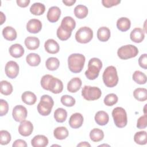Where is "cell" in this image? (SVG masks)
Wrapping results in <instances>:
<instances>
[{"label": "cell", "instance_id": "6da1fadb", "mask_svg": "<svg viewBox=\"0 0 147 147\" xmlns=\"http://www.w3.org/2000/svg\"><path fill=\"white\" fill-rule=\"evenodd\" d=\"M86 58L80 53H73L68 57V68L73 73H79L84 67Z\"/></svg>", "mask_w": 147, "mask_h": 147}, {"label": "cell", "instance_id": "7a4b0ae2", "mask_svg": "<svg viewBox=\"0 0 147 147\" xmlns=\"http://www.w3.org/2000/svg\"><path fill=\"white\" fill-rule=\"evenodd\" d=\"M102 68V62L96 57L91 58L88 63V69L85 72L86 78L89 80H94L99 76Z\"/></svg>", "mask_w": 147, "mask_h": 147}, {"label": "cell", "instance_id": "3957f363", "mask_svg": "<svg viewBox=\"0 0 147 147\" xmlns=\"http://www.w3.org/2000/svg\"><path fill=\"white\" fill-rule=\"evenodd\" d=\"M104 84L107 87H114L118 82V76L115 67L110 65L104 71L102 75Z\"/></svg>", "mask_w": 147, "mask_h": 147}, {"label": "cell", "instance_id": "277c9868", "mask_svg": "<svg viewBox=\"0 0 147 147\" xmlns=\"http://www.w3.org/2000/svg\"><path fill=\"white\" fill-rule=\"evenodd\" d=\"M54 105V101L51 96L48 95H43L37 105V111L42 116L49 115Z\"/></svg>", "mask_w": 147, "mask_h": 147}, {"label": "cell", "instance_id": "5b68a950", "mask_svg": "<svg viewBox=\"0 0 147 147\" xmlns=\"http://www.w3.org/2000/svg\"><path fill=\"white\" fill-rule=\"evenodd\" d=\"M112 116L115 126L119 128L124 127L127 123V114L125 110L121 107H117L112 111Z\"/></svg>", "mask_w": 147, "mask_h": 147}, {"label": "cell", "instance_id": "8992f818", "mask_svg": "<svg viewBox=\"0 0 147 147\" xmlns=\"http://www.w3.org/2000/svg\"><path fill=\"white\" fill-rule=\"evenodd\" d=\"M138 48L131 44L122 46L117 51V55L118 57L122 60H127L134 57L138 55Z\"/></svg>", "mask_w": 147, "mask_h": 147}, {"label": "cell", "instance_id": "52a82bcc", "mask_svg": "<svg viewBox=\"0 0 147 147\" xmlns=\"http://www.w3.org/2000/svg\"><path fill=\"white\" fill-rule=\"evenodd\" d=\"M102 95L101 90L97 87L85 86L82 89V95L87 100H95L100 98Z\"/></svg>", "mask_w": 147, "mask_h": 147}, {"label": "cell", "instance_id": "ba28073f", "mask_svg": "<svg viewBox=\"0 0 147 147\" xmlns=\"http://www.w3.org/2000/svg\"><path fill=\"white\" fill-rule=\"evenodd\" d=\"M93 37L92 30L87 26H83L79 29L75 34L76 41L82 44L89 42Z\"/></svg>", "mask_w": 147, "mask_h": 147}, {"label": "cell", "instance_id": "9c48e42d", "mask_svg": "<svg viewBox=\"0 0 147 147\" xmlns=\"http://www.w3.org/2000/svg\"><path fill=\"white\" fill-rule=\"evenodd\" d=\"M28 115V111L22 105L16 106L12 111V116L16 122H21L25 120Z\"/></svg>", "mask_w": 147, "mask_h": 147}, {"label": "cell", "instance_id": "30bf717a", "mask_svg": "<svg viewBox=\"0 0 147 147\" xmlns=\"http://www.w3.org/2000/svg\"><path fill=\"white\" fill-rule=\"evenodd\" d=\"M5 71L7 77L10 79H14L18 76L19 73L18 64L16 61H9L5 65Z\"/></svg>", "mask_w": 147, "mask_h": 147}, {"label": "cell", "instance_id": "8fae6325", "mask_svg": "<svg viewBox=\"0 0 147 147\" xmlns=\"http://www.w3.org/2000/svg\"><path fill=\"white\" fill-rule=\"evenodd\" d=\"M33 130V125L29 121L24 120L23 121L21 122L18 126V132L24 137L30 136L32 133Z\"/></svg>", "mask_w": 147, "mask_h": 147}, {"label": "cell", "instance_id": "7c38bea8", "mask_svg": "<svg viewBox=\"0 0 147 147\" xmlns=\"http://www.w3.org/2000/svg\"><path fill=\"white\" fill-rule=\"evenodd\" d=\"M63 90V84L61 80L53 76L49 82L48 90L53 94H59L62 92Z\"/></svg>", "mask_w": 147, "mask_h": 147}, {"label": "cell", "instance_id": "4fadbf2b", "mask_svg": "<svg viewBox=\"0 0 147 147\" xmlns=\"http://www.w3.org/2000/svg\"><path fill=\"white\" fill-rule=\"evenodd\" d=\"M42 29V23L38 19H31L26 24V29L30 33H37Z\"/></svg>", "mask_w": 147, "mask_h": 147}, {"label": "cell", "instance_id": "5bb4252c", "mask_svg": "<svg viewBox=\"0 0 147 147\" xmlns=\"http://www.w3.org/2000/svg\"><path fill=\"white\" fill-rule=\"evenodd\" d=\"M69 125L73 129H78L82 126L83 117L79 113L73 114L69 119Z\"/></svg>", "mask_w": 147, "mask_h": 147}, {"label": "cell", "instance_id": "9a60e30c", "mask_svg": "<svg viewBox=\"0 0 147 147\" xmlns=\"http://www.w3.org/2000/svg\"><path fill=\"white\" fill-rule=\"evenodd\" d=\"M61 16V10L57 6L51 7L48 11L47 17L51 22H57Z\"/></svg>", "mask_w": 147, "mask_h": 147}, {"label": "cell", "instance_id": "2e32d148", "mask_svg": "<svg viewBox=\"0 0 147 147\" xmlns=\"http://www.w3.org/2000/svg\"><path fill=\"white\" fill-rule=\"evenodd\" d=\"M131 40L136 43L141 42L145 38V33L143 29L140 28H136L133 29L130 34Z\"/></svg>", "mask_w": 147, "mask_h": 147}, {"label": "cell", "instance_id": "e0dca14e", "mask_svg": "<svg viewBox=\"0 0 147 147\" xmlns=\"http://www.w3.org/2000/svg\"><path fill=\"white\" fill-rule=\"evenodd\" d=\"M44 48L48 53L51 54L57 53L60 50L59 44L55 40L52 38L48 39L45 42Z\"/></svg>", "mask_w": 147, "mask_h": 147}, {"label": "cell", "instance_id": "ac0fdd59", "mask_svg": "<svg viewBox=\"0 0 147 147\" xmlns=\"http://www.w3.org/2000/svg\"><path fill=\"white\" fill-rule=\"evenodd\" d=\"M76 26V22L75 20L70 17L66 16L64 17L61 21L60 26L65 31L72 32L75 29Z\"/></svg>", "mask_w": 147, "mask_h": 147}, {"label": "cell", "instance_id": "d6986e66", "mask_svg": "<svg viewBox=\"0 0 147 147\" xmlns=\"http://www.w3.org/2000/svg\"><path fill=\"white\" fill-rule=\"evenodd\" d=\"M48 144V139L44 135H37L31 140V145L33 147H45Z\"/></svg>", "mask_w": 147, "mask_h": 147}, {"label": "cell", "instance_id": "ffe728a7", "mask_svg": "<svg viewBox=\"0 0 147 147\" xmlns=\"http://www.w3.org/2000/svg\"><path fill=\"white\" fill-rule=\"evenodd\" d=\"M10 55L15 58H20L22 57L25 52L24 48L20 44H14L10 46L9 49Z\"/></svg>", "mask_w": 147, "mask_h": 147}, {"label": "cell", "instance_id": "44dd1931", "mask_svg": "<svg viewBox=\"0 0 147 147\" xmlns=\"http://www.w3.org/2000/svg\"><path fill=\"white\" fill-rule=\"evenodd\" d=\"M82 80L79 78L76 77L71 79L67 84V90L72 93L77 92L82 86Z\"/></svg>", "mask_w": 147, "mask_h": 147}, {"label": "cell", "instance_id": "7402d4cb", "mask_svg": "<svg viewBox=\"0 0 147 147\" xmlns=\"http://www.w3.org/2000/svg\"><path fill=\"white\" fill-rule=\"evenodd\" d=\"M95 121L96 123L100 126H104L107 124L109 121L108 114L104 111H98L95 115Z\"/></svg>", "mask_w": 147, "mask_h": 147}, {"label": "cell", "instance_id": "603a6c76", "mask_svg": "<svg viewBox=\"0 0 147 147\" xmlns=\"http://www.w3.org/2000/svg\"><path fill=\"white\" fill-rule=\"evenodd\" d=\"M26 47L29 50H35L39 47L40 40L36 37H27L24 41Z\"/></svg>", "mask_w": 147, "mask_h": 147}, {"label": "cell", "instance_id": "cb8c5ba5", "mask_svg": "<svg viewBox=\"0 0 147 147\" xmlns=\"http://www.w3.org/2000/svg\"><path fill=\"white\" fill-rule=\"evenodd\" d=\"M2 35L3 37L8 41H13L17 38V32L15 29L11 26H6L2 30Z\"/></svg>", "mask_w": 147, "mask_h": 147}, {"label": "cell", "instance_id": "d4e9b609", "mask_svg": "<svg viewBox=\"0 0 147 147\" xmlns=\"http://www.w3.org/2000/svg\"><path fill=\"white\" fill-rule=\"evenodd\" d=\"M21 99L24 103L28 105H34L37 101V96L31 91H25L21 95Z\"/></svg>", "mask_w": 147, "mask_h": 147}, {"label": "cell", "instance_id": "484cf974", "mask_svg": "<svg viewBox=\"0 0 147 147\" xmlns=\"http://www.w3.org/2000/svg\"><path fill=\"white\" fill-rule=\"evenodd\" d=\"M97 37L98 40L102 42L108 41L110 37V29L106 26L99 28L97 31Z\"/></svg>", "mask_w": 147, "mask_h": 147}, {"label": "cell", "instance_id": "4316f807", "mask_svg": "<svg viewBox=\"0 0 147 147\" xmlns=\"http://www.w3.org/2000/svg\"><path fill=\"white\" fill-rule=\"evenodd\" d=\"M131 26L130 20L126 17L119 18L117 21V27L121 32L128 30Z\"/></svg>", "mask_w": 147, "mask_h": 147}, {"label": "cell", "instance_id": "83f0119b", "mask_svg": "<svg viewBox=\"0 0 147 147\" xmlns=\"http://www.w3.org/2000/svg\"><path fill=\"white\" fill-rule=\"evenodd\" d=\"M88 13V8L83 5H78L74 9V14L78 18L83 19L87 17Z\"/></svg>", "mask_w": 147, "mask_h": 147}, {"label": "cell", "instance_id": "f1b7e54d", "mask_svg": "<svg viewBox=\"0 0 147 147\" xmlns=\"http://www.w3.org/2000/svg\"><path fill=\"white\" fill-rule=\"evenodd\" d=\"M26 61L28 64L30 66L36 67L40 64L41 62V58L40 56L35 53H30L26 57Z\"/></svg>", "mask_w": 147, "mask_h": 147}, {"label": "cell", "instance_id": "f546056e", "mask_svg": "<svg viewBox=\"0 0 147 147\" xmlns=\"http://www.w3.org/2000/svg\"><path fill=\"white\" fill-rule=\"evenodd\" d=\"M45 10V5L40 2L33 3L30 7V13L35 16H40L44 14Z\"/></svg>", "mask_w": 147, "mask_h": 147}, {"label": "cell", "instance_id": "4dcf8cb0", "mask_svg": "<svg viewBox=\"0 0 147 147\" xmlns=\"http://www.w3.org/2000/svg\"><path fill=\"white\" fill-rule=\"evenodd\" d=\"M68 131L65 127L60 126L56 127L53 131V136L57 140H64L68 136Z\"/></svg>", "mask_w": 147, "mask_h": 147}, {"label": "cell", "instance_id": "1f68e13d", "mask_svg": "<svg viewBox=\"0 0 147 147\" xmlns=\"http://www.w3.org/2000/svg\"><path fill=\"white\" fill-rule=\"evenodd\" d=\"M133 96L138 101H145L147 99V90L145 88H137L133 91Z\"/></svg>", "mask_w": 147, "mask_h": 147}, {"label": "cell", "instance_id": "d6a6232c", "mask_svg": "<svg viewBox=\"0 0 147 147\" xmlns=\"http://www.w3.org/2000/svg\"><path fill=\"white\" fill-rule=\"evenodd\" d=\"M90 137L94 142H99L103 139L104 133L101 129L94 128L90 131Z\"/></svg>", "mask_w": 147, "mask_h": 147}, {"label": "cell", "instance_id": "836d02e7", "mask_svg": "<svg viewBox=\"0 0 147 147\" xmlns=\"http://www.w3.org/2000/svg\"><path fill=\"white\" fill-rule=\"evenodd\" d=\"M67 117V112L63 108H58L54 112V118L57 122H64Z\"/></svg>", "mask_w": 147, "mask_h": 147}, {"label": "cell", "instance_id": "e575fe53", "mask_svg": "<svg viewBox=\"0 0 147 147\" xmlns=\"http://www.w3.org/2000/svg\"><path fill=\"white\" fill-rule=\"evenodd\" d=\"M60 65V61L59 59L55 57H49L45 62V66L49 71L56 70Z\"/></svg>", "mask_w": 147, "mask_h": 147}, {"label": "cell", "instance_id": "d590c367", "mask_svg": "<svg viewBox=\"0 0 147 147\" xmlns=\"http://www.w3.org/2000/svg\"><path fill=\"white\" fill-rule=\"evenodd\" d=\"M134 142L139 145H145L147 142V134L145 131L137 132L134 136Z\"/></svg>", "mask_w": 147, "mask_h": 147}, {"label": "cell", "instance_id": "8d00e7d4", "mask_svg": "<svg viewBox=\"0 0 147 147\" xmlns=\"http://www.w3.org/2000/svg\"><path fill=\"white\" fill-rule=\"evenodd\" d=\"M133 80L139 84H144L146 82V76L141 71H136L132 76Z\"/></svg>", "mask_w": 147, "mask_h": 147}, {"label": "cell", "instance_id": "74e56055", "mask_svg": "<svg viewBox=\"0 0 147 147\" xmlns=\"http://www.w3.org/2000/svg\"><path fill=\"white\" fill-rule=\"evenodd\" d=\"M13 88L11 84L6 80L1 82V93L4 95H9L13 92Z\"/></svg>", "mask_w": 147, "mask_h": 147}, {"label": "cell", "instance_id": "f35d334b", "mask_svg": "<svg viewBox=\"0 0 147 147\" xmlns=\"http://www.w3.org/2000/svg\"><path fill=\"white\" fill-rule=\"evenodd\" d=\"M118 98L116 94L114 93H111L107 94L104 98V103L106 106H112L116 104L118 102Z\"/></svg>", "mask_w": 147, "mask_h": 147}, {"label": "cell", "instance_id": "ab89813d", "mask_svg": "<svg viewBox=\"0 0 147 147\" xmlns=\"http://www.w3.org/2000/svg\"><path fill=\"white\" fill-rule=\"evenodd\" d=\"M11 139V137L9 132L4 130L0 131V144L2 145L8 144L10 142Z\"/></svg>", "mask_w": 147, "mask_h": 147}, {"label": "cell", "instance_id": "60d3db41", "mask_svg": "<svg viewBox=\"0 0 147 147\" xmlns=\"http://www.w3.org/2000/svg\"><path fill=\"white\" fill-rule=\"evenodd\" d=\"M60 101L61 103L67 107H72L75 104V99L72 96L64 95L61 97Z\"/></svg>", "mask_w": 147, "mask_h": 147}, {"label": "cell", "instance_id": "b9f144b4", "mask_svg": "<svg viewBox=\"0 0 147 147\" xmlns=\"http://www.w3.org/2000/svg\"><path fill=\"white\" fill-rule=\"evenodd\" d=\"M72 32L64 30L60 26L57 28L56 34L57 37L61 41H65L68 40L71 36Z\"/></svg>", "mask_w": 147, "mask_h": 147}, {"label": "cell", "instance_id": "7bdbcfd3", "mask_svg": "<svg viewBox=\"0 0 147 147\" xmlns=\"http://www.w3.org/2000/svg\"><path fill=\"white\" fill-rule=\"evenodd\" d=\"M53 77V76L51 75H44L41 79V86L42 87L43 89L48 90V85L49 83V82L51 79V78Z\"/></svg>", "mask_w": 147, "mask_h": 147}, {"label": "cell", "instance_id": "ee69618b", "mask_svg": "<svg viewBox=\"0 0 147 147\" xmlns=\"http://www.w3.org/2000/svg\"><path fill=\"white\" fill-rule=\"evenodd\" d=\"M9 110L8 103L4 99H0V115H5Z\"/></svg>", "mask_w": 147, "mask_h": 147}, {"label": "cell", "instance_id": "f6af8a7d", "mask_svg": "<svg viewBox=\"0 0 147 147\" xmlns=\"http://www.w3.org/2000/svg\"><path fill=\"white\" fill-rule=\"evenodd\" d=\"M146 121H147V117L146 115L145 114L144 115L141 116L138 119L137 122V127L141 129H145L146 126Z\"/></svg>", "mask_w": 147, "mask_h": 147}, {"label": "cell", "instance_id": "bcb514c9", "mask_svg": "<svg viewBox=\"0 0 147 147\" xmlns=\"http://www.w3.org/2000/svg\"><path fill=\"white\" fill-rule=\"evenodd\" d=\"M121 3L119 0H102V3L103 6L106 7H111L114 6H116Z\"/></svg>", "mask_w": 147, "mask_h": 147}, {"label": "cell", "instance_id": "7dc6e473", "mask_svg": "<svg viewBox=\"0 0 147 147\" xmlns=\"http://www.w3.org/2000/svg\"><path fill=\"white\" fill-rule=\"evenodd\" d=\"M138 64L140 66L145 69H147V55L146 53L142 54L138 59Z\"/></svg>", "mask_w": 147, "mask_h": 147}, {"label": "cell", "instance_id": "c3c4849f", "mask_svg": "<svg viewBox=\"0 0 147 147\" xmlns=\"http://www.w3.org/2000/svg\"><path fill=\"white\" fill-rule=\"evenodd\" d=\"M13 147H17V146H22V147H26L27 146V144L26 142L21 139H18L16 140L13 145Z\"/></svg>", "mask_w": 147, "mask_h": 147}, {"label": "cell", "instance_id": "681fc988", "mask_svg": "<svg viewBox=\"0 0 147 147\" xmlns=\"http://www.w3.org/2000/svg\"><path fill=\"white\" fill-rule=\"evenodd\" d=\"M29 0H17L16 2L18 6H19L21 7H27L29 3H30Z\"/></svg>", "mask_w": 147, "mask_h": 147}, {"label": "cell", "instance_id": "f907efd6", "mask_svg": "<svg viewBox=\"0 0 147 147\" xmlns=\"http://www.w3.org/2000/svg\"><path fill=\"white\" fill-rule=\"evenodd\" d=\"M62 2L63 3H64L65 5L67 6H71L76 2V1L75 0H63Z\"/></svg>", "mask_w": 147, "mask_h": 147}, {"label": "cell", "instance_id": "816d5d0a", "mask_svg": "<svg viewBox=\"0 0 147 147\" xmlns=\"http://www.w3.org/2000/svg\"><path fill=\"white\" fill-rule=\"evenodd\" d=\"M77 146H81V147H90L91 145L87 142H81L80 144L77 145Z\"/></svg>", "mask_w": 147, "mask_h": 147}, {"label": "cell", "instance_id": "f5cc1de1", "mask_svg": "<svg viewBox=\"0 0 147 147\" xmlns=\"http://www.w3.org/2000/svg\"><path fill=\"white\" fill-rule=\"evenodd\" d=\"M0 14H1V23L0 24H1V25H2L6 20V17H5V14L3 13V12H2V11L0 12Z\"/></svg>", "mask_w": 147, "mask_h": 147}, {"label": "cell", "instance_id": "db71d44e", "mask_svg": "<svg viewBox=\"0 0 147 147\" xmlns=\"http://www.w3.org/2000/svg\"><path fill=\"white\" fill-rule=\"evenodd\" d=\"M109 146V145H105V144H103V145H99V146Z\"/></svg>", "mask_w": 147, "mask_h": 147}]
</instances>
